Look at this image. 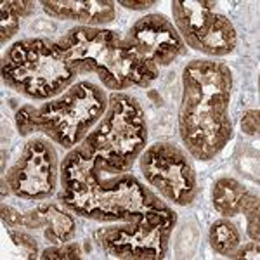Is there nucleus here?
I'll use <instances>...</instances> for the list:
<instances>
[{
    "label": "nucleus",
    "mask_w": 260,
    "mask_h": 260,
    "mask_svg": "<svg viewBox=\"0 0 260 260\" xmlns=\"http://www.w3.org/2000/svg\"><path fill=\"white\" fill-rule=\"evenodd\" d=\"M39 258L42 260H75V258H83V250L80 243L75 241H66L61 245H52L49 248L42 250Z\"/></svg>",
    "instance_id": "nucleus-17"
},
{
    "label": "nucleus",
    "mask_w": 260,
    "mask_h": 260,
    "mask_svg": "<svg viewBox=\"0 0 260 260\" xmlns=\"http://www.w3.org/2000/svg\"><path fill=\"white\" fill-rule=\"evenodd\" d=\"M172 18L186 47L208 57H224L238 47V31L212 0H174Z\"/></svg>",
    "instance_id": "nucleus-8"
},
{
    "label": "nucleus",
    "mask_w": 260,
    "mask_h": 260,
    "mask_svg": "<svg viewBox=\"0 0 260 260\" xmlns=\"http://www.w3.org/2000/svg\"><path fill=\"white\" fill-rule=\"evenodd\" d=\"M208 241H210L212 250L220 257L229 258L231 253L241 245V233L238 225L229 219L222 217L210 225L208 231Z\"/></svg>",
    "instance_id": "nucleus-15"
},
{
    "label": "nucleus",
    "mask_w": 260,
    "mask_h": 260,
    "mask_svg": "<svg viewBox=\"0 0 260 260\" xmlns=\"http://www.w3.org/2000/svg\"><path fill=\"white\" fill-rule=\"evenodd\" d=\"M250 189L233 177H220L212 186V205L225 219L240 215L241 205Z\"/></svg>",
    "instance_id": "nucleus-14"
},
{
    "label": "nucleus",
    "mask_w": 260,
    "mask_h": 260,
    "mask_svg": "<svg viewBox=\"0 0 260 260\" xmlns=\"http://www.w3.org/2000/svg\"><path fill=\"white\" fill-rule=\"evenodd\" d=\"M40 6L49 18L75 21L80 26L104 28L116 19V4L111 0H42Z\"/></svg>",
    "instance_id": "nucleus-12"
},
{
    "label": "nucleus",
    "mask_w": 260,
    "mask_h": 260,
    "mask_svg": "<svg viewBox=\"0 0 260 260\" xmlns=\"http://www.w3.org/2000/svg\"><path fill=\"white\" fill-rule=\"evenodd\" d=\"M59 158L47 137L33 136L4 175L12 196L24 201L47 200L59 186Z\"/></svg>",
    "instance_id": "nucleus-10"
},
{
    "label": "nucleus",
    "mask_w": 260,
    "mask_h": 260,
    "mask_svg": "<svg viewBox=\"0 0 260 260\" xmlns=\"http://www.w3.org/2000/svg\"><path fill=\"white\" fill-rule=\"evenodd\" d=\"M59 201L71 213L94 222H132L170 207L130 172L108 174L82 144L61 161Z\"/></svg>",
    "instance_id": "nucleus-1"
},
{
    "label": "nucleus",
    "mask_w": 260,
    "mask_h": 260,
    "mask_svg": "<svg viewBox=\"0 0 260 260\" xmlns=\"http://www.w3.org/2000/svg\"><path fill=\"white\" fill-rule=\"evenodd\" d=\"M240 215L245 217L246 220V234L250 240L260 241V200L258 194L248 192L245 201L241 205Z\"/></svg>",
    "instance_id": "nucleus-16"
},
{
    "label": "nucleus",
    "mask_w": 260,
    "mask_h": 260,
    "mask_svg": "<svg viewBox=\"0 0 260 260\" xmlns=\"http://www.w3.org/2000/svg\"><path fill=\"white\" fill-rule=\"evenodd\" d=\"M11 6V9L19 16L21 19L23 18H30L35 12V2L31 0H7Z\"/></svg>",
    "instance_id": "nucleus-23"
},
{
    "label": "nucleus",
    "mask_w": 260,
    "mask_h": 260,
    "mask_svg": "<svg viewBox=\"0 0 260 260\" xmlns=\"http://www.w3.org/2000/svg\"><path fill=\"white\" fill-rule=\"evenodd\" d=\"M0 217L6 228H23V212L16 210L14 207L2 203L0 207Z\"/></svg>",
    "instance_id": "nucleus-22"
},
{
    "label": "nucleus",
    "mask_w": 260,
    "mask_h": 260,
    "mask_svg": "<svg viewBox=\"0 0 260 260\" xmlns=\"http://www.w3.org/2000/svg\"><path fill=\"white\" fill-rule=\"evenodd\" d=\"M0 73L9 89L39 103L61 95L78 77L57 42L42 37L18 40L7 47Z\"/></svg>",
    "instance_id": "nucleus-5"
},
{
    "label": "nucleus",
    "mask_w": 260,
    "mask_h": 260,
    "mask_svg": "<svg viewBox=\"0 0 260 260\" xmlns=\"http://www.w3.org/2000/svg\"><path fill=\"white\" fill-rule=\"evenodd\" d=\"M42 212H44V238L50 245H61V243L71 241L77 231V222L75 217L66 207H59L57 203L47 201L42 203Z\"/></svg>",
    "instance_id": "nucleus-13"
},
{
    "label": "nucleus",
    "mask_w": 260,
    "mask_h": 260,
    "mask_svg": "<svg viewBox=\"0 0 260 260\" xmlns=\"http://www.w3.org/2000/svg\"><path fill=\"white\" fill-rule=\"evenodd\" d=\"M260 111L255 110L245 111V115L241 116V132L246 136L257 137L258 136V128H260Z\"/></svg>",
    "instance_id": "nucleus-21"
},
{
    "label": "nucleus",
    "mask_w": 260,
    "mask_h": 260,
    "mask_svg": "<svg viewBox=\"0 0 260 260\" xmlns=\"http://www.w3.org/2000/svg\"><path fill=\"white\" fill-rule=\"evenodd\" d=\"M0 18H2V21H0V45L6 47L7 42L19 31L21 18L11 9L9 2L0 4Z\"/></svg>",
    "instance_id": "nucleus-18"
},
{
    "label": "nucleus",
    "mask_w": 260,
    "mask_h": 260,
    "mask_svg": "<svg viewBox=\"0 0 260 260\" xmlns=\"http://www.w3.org/2000/svg\"><path fill=\"white\" fill-rule=\"evenodd\" d=\"M123 40L142 61L156 70L174 64L187 52L175 24L158 12L137 19L125 33Z\"/></svg>",
    "instance_id": "nucleus-11"
},
{
    "label": "nucleus",
    "mask_w": 260,
    "mask_h": 260,
    "mask_svg": "<svg viewBox=\"0 0 260 260\" xmlns=\"http://www.w3.org/2000/svg\"><path fill=\"white\" fill-rule=\"evenodd\" d=\"M175 224L177 213L170 205L163 210L148 213L139 220L101 229L95 233V241L113 258L161 260L169 251Z\"/></svg>",
    "instance_id": "nucleus-7"
},
{
    "label": "nucleus",
    "mask_w": 260,
    "mask_h": 260,
    "mask_svg": "<svg viewBox=\"0 0 260 260\" xmlns=\"http://www.w3.org/2000/svg\"><path fill=\"white\" fill-rule=\"evenodd\" d=\"M156 0H139V2H127V0H120L118 6L125 7L128 11H146L151 9L153 6H156Z\"/></svg>",
    "instance_id": "nucleus-24"
},
{
    "label": "nucleus",
    "mask_w": 260,
    "mask_h": 260,
    "mask_svg": "<svg viewBox=\"0 0 260 260\" xmlns=\"http://www.w3.org/2000/svg\"><path fill=\"white\" fill-rule=\"evenodd\" d=\"M233 71L225 62L192 59L182 70L179 136L192 160L212 161L233 137Z\"/></svg>",
    "instance_id": "nucleus-2"
},
{
    "label": "nucleus",
    "mask_w": 260,
    "mask_h": 260,
    "mask_svg": "<svg viewBox=\"0 0 260 260\" xmlns=\"http://www.w3.org/2000/svg\"><path fill=\"white\" fill-rule=\"evenodd\" d=\"M148 121L141 103L127 92H113L99 123L82 146L108 174H127L148 148Z\"/></svg>",
    "instance_id": "nucleus-6"
},
{
    "label": "nucleus",
    "mask_w": 260,
    "mask_h": 260,
    "mask_svg": "<svg viewBox=\"0 0 260 260\" xmlns=\"http://www.w3.org/2000/svg\"><path fill=\"white\" fill-rule=\"evenodd\" d=\"M7 233H9L11 241L14 243L16 246L23 248L26 251L24 257L26 258H39L40 250H39V241L28 234L26 231H23V228H7Z\"/></svg>",
    "instance_id": "nucleus-19"
},
{
    "label": "nucleus",
    "mask_w": 260,
    "mask_h": 260,
    "mask_svg": "<svg viewBox=\"0 0 260 260\" xmlns=\"http://www.w3.org/2000/svg\"><path fill=\"white\" fill-rule=\"evenodd\" d=\"M110 95L94 82H75L61 95L40 106L24 104L16 111L14 123L21 137L42 134L62 149L80 146L104 116Z\"/></svg>",
    "instance_id": "nucleus-4"
},
{
    "label": "nucleus",
    "mask_w": 260,
    "mask_h": 260,
    "mask_svg": "<svg viewBox=\"0 0 260 260\" xmlns=\"http://www.w3.org/2000/svg\"><path fill=\"white\" fill-rule=\"evenodd\" d=\"M229 258H236V260H258L260 258V241L250 240L245 245H240L236 250L231 253Z\"/></svg>",
    "instance_id": "nucleus-20"
},
{
    "label": "nucleus",
    "mask_w": 260,
    "mask_h": 260,
    "mask_svg": "<svg viewBox=\"0 0 260 260\" xmlns=\"http://www.w3.org/2000/svg\"><path fill=\"white\" fill-rule=\"evenodd\" d=\"M56 42L78 75H95L101 85L111 92L148 89L160 75V70L128 47L123 37L108 28L75 26Z\"/></svg>",
    "instance_id": "nucleus-3"
},
{
    "label": "nucleus",
    "mask_w": 260,
    "mask_h": 260,
    "mask_svg": "<svg viewBox=\"0 0 260 260\" xmlns=\"http://www.w3.org/2000/svg\"><path fill=\"white\" fill-rule=\"evenodd\" d=\"M139 170L149 187L169 205L189 207L198 196V174L192 158L174 142L148 146L139 156Z\"/></svg>",
    "instance_id": "nucleus-9"
}]
</instances>
